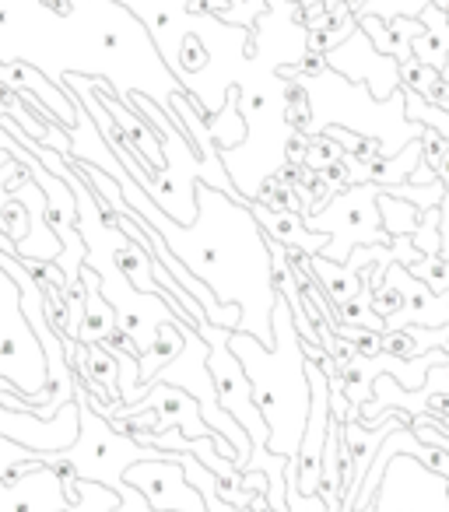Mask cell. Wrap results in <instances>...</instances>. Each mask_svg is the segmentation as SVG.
<instances>
[{
	"label": "cell",
	"instance_id": "ac0fdd59",
	"mask_svg": "<svg viewBox=\"0 0 449 512\" xmlns=\"http://www.w3.org/2000/svg\"><path fill=\"white\" fill-rule=\"evenodd\" d=\"M204 123H207V134H211V141L218 151L239 148V144L246 141V134H250V123H246V116L239 113V88H229V92H225V106L211 109V113L204 116Z\"/></svg>",
	"mask_w": 449,
	"mask_h": 512
},
{
	"label": "cell",
	"instance_id": "30bf717a",
	"mask_svg": "<svg viewBox=\"0 0 449 512\" xmlns=\"http://www.w3.org/2000/svg\"><path fill=\"white\" fill-rule=\"evenodd\" d=\"M78 428H81L78 397L60 407L53 418H36L32 411H11V407L0 404V435L25 442V446L39 449V453H60V449L74 446Z\"/></svg>",
	"mask_w": 449,
	"mask_h": 512
},
{
	"label": "cell",
	"instance_id": "d4e9b609",
	"mask_svg": "<svg viewBox=\"0 0 449 512\" xmlns=\"http://www.w3.org/2000/svg\"><path fill=\"white\" fill-rule=\"evenodd\" d=\"M400 306H404V295H400L393 285H386L383 281V285L372 288V309H376V316H383L386 320V316H393Z\"/></svg>",
	"mask_w": 449,
	"mask_h": 512
},
{
	"label": "cell",
	"instance_id": "5bb4252c",
	"mask_svg": "<svg viewBox=\"0 0 449 512\" xmlns=\"http://www.w3.org/2000/svg\"><path fill=\"white\" fill-rule=\"evenodd\" d=\"M253 218L260 221V228L267 232V239L281 242L285 249H295L302 256H316L327 249L330 235L327 232H309L306 218L299 211H288V207H267L260 200H250Z\"/></svg>",
	"mask_w": 449,
	"mask_h": 512
},
{
	"label": "cell",
	"instance_id": "7a4b0ae2",
	"mask_svg": "<svg viewBox=\"0 0 449 512\" xmlns=\"http://www.w3.org/2000/svg\"><path fill=\"white\" fill-rule=\"evenodd\" d=\"M229 348L243 362L246 376L253 383V397H257V407L267 421V449L288 456V460L299 456L313 390H309L306 348H302V334L295 327L285 292H278V306H274L271 348L246 330H232Z\"/></svg>",
	"mask_w": 449,
	"mask_h": 512
},
{
	"label": "cell",
	"instance_id": "277c9868",
	"mask_svg": "<svg viewBox=\"0 0 449 512\" xmlns=\"http://www.w3.org/2000/svg\"><path fill=\"white\" fill-rule=\"evenodd\" d=\"M386 186L376 183H351L348 190L334 193L330 204L320 211L306 214L309 232H327L330 242L320 256L334 260V264H348V256L355 246H393V235L383 228V214H379V193Z\"/></svg>",
	"mask_w": 449,
	"mask_h": 512
},
{
	"label": "cell",
	"instance_id": "d6986e66",
	"mask_svg": "<svg viewBox=\"0 0 449 512\" xmlns=\"http://www.w3.org/2000/svg\"><path fill=\"white\" fill-rule=\"evenodd\" d=\"M379 214H383V228L400 239V235H414L421 225V211L404 197H393L390 190L379 193Z\"/></svg>",
	"mask_w": 449,
	"mask_h": 512
},
{
	"label": "cell",
	"instance_id": "8992f818",
	"mask_svg": "<svg viewBox=\"0 0 449 512\" xmlns=\"http://www.w3.org/2000/svg\"><path fill=\"white\" fill-rule=\"evenodd\" d=\"M200 337L207 341L211 355H207V369L214 376V386H218V400L221 407L246 428V435L253 439V449H267V421L257 407V397H253V383L246 376L243 362L232 355L229 348V327H214L211 320L200 323L197 330Z\"/></svg>",
	"mask_w": 449,
	"mask_h": 512
},
{
	"label": "cell",
	"instance_id": "cb8c5ba5",
	"mask_svg": "<svg viewBox=\"0 0 449 512\" xmlns=\"http://www.w3.org/2000/svg\"><path fill=\"white\" fill-rule=\"evenodd\" d=\"M179 57L176 64L183 67V71H200V67L207 64V46L200 43L197 36H183V43H179Z\"/></svg>",
	"mask_w": 449,
	"mask_h": 512
},
{
	"label": "cell",
	"instance_id": "7c38bea8",
	"mask_svg": "<svg viewBox=\"0 0 449 512\" xmlns=\"http://www.w3.org/2000/svg\"><path fill=\"white\" fill-rule=\"evenodd\" d=\"M386 285H393L404 295V306L393 316H386V330H400V327H449V295H439L425 285L421 278H414L404 264H390L386 267Z\"/></svg>",
	"mask_w": 449,
	"mask_h": 512
},
{
	"label": "cell",
	"instance_id": "4fadbf2b",
	"mask_svg": "<svg viewBox=\"0 0 449 512\" xmlns=\"http://www.w3.org/2000/svg\"><path fill=\"white\" fill-rule=\"evenodd\" d=\"M0 512H71L64 477L46 463L11 481L0 477Z\"/></svg>",
	"mask_w": 449,
	"mask_h": 512
},
{
	"label": "cell",
	"instance_id": "4316f807",
	"mask_svg": "<svg viewBox=\"0 0 449 512\" xmlns=\"http://www.w3.org/2000/svg\"><path fill=\"white\" fill-rule=\"evenodd\" d=\"M439 179H442V186H446V197H442V204H439V235H449V151L439 165Z\"/></svg>",
	"mask_w": 449,
	"mask_h": 512
},
{
	"label": "cell",
	"instance_id": "44dd1931",
	"mask_svg": "<svg viewBox=\"0 0 449 512\" xmlns=\"http://www.w3.org/2000/svg\"><path fill=\"white\" fill-rule=\"evenodd\" d=\"M344 158V148H341V141H334V137L323 130V134H316V137H309V151H306V162L302 165H309V169H316V172H323L327 165H337Z\"/></svg>",
	"mask_w": 449,
	"mask_h": 512
},
{
	"label": "cell",
	"instance_id": "52a82bcc",
	"mask_svg": "<svg viewBox=\"0 0 449 512\" xmlns=\"http://www.w3.org/2000/svg\"><path fill=\"white\" fill-rule=\"evenodd\" d=\"M372 512H449V477L411 453H393L372 495Z\"/></svg>",
	"mask_w": 449,
	"mask_h": 512
},
{
	"label": "cell",
	"instance_id": "7402d4cb",
	"mask_svg": "<svg viewBox=\"0 0 449 512\" xmlns=\"http://www.w3.org/2000/svg\"><path fill=\"white\" fill-rule=\"evenodd\" d=\"M411 242L421 249V256H435L442 249V235H439V207H428L421 211V225L411 235Z\"/></svg>",
	"mask_w": 449,
	"mask_h": 512
},
{
	"label": "cell",
	"instance_id": "603a6c76",
	"mask_svg": "<svg viewBox=\"0 0 449 512\" xmlns=\"http://www.w3.org/2000/svg\"><path fill=\"white\" fill-rule=\"evenodd\" d=\"M446 151H449V137L442 134V130H435V127L421 130V162H425L428 169L439 172V165H442V158H446Z\"/></svg>",
	"mask_w": 449,
	"mask_h": 512
},
{
	"label": "cell",
	"instance_id": "f1b7e54d",
	"mask_svg": "<svg viewBox=\"0 0 449 512\" xmlns=\"http://www.w3.org/2000/svg\"><path fill=\"white\" fill-rule=\"evenodd\" d=\"M355 512H372V505H365V509H355Z\"/></svg>",
	"mask_w": 449,
	"mask_h": 512
},
{
	"label": "cell",
	"instance_id": "ffe728a7",
	"mask_svg": "<svg viewBox=\"0 0 449 512\" xmlns=\"http://www.w3.org/2000/svg\"><path fill=\"white\" fill-rule=\"evenodd\" d=\"M285 505L288 512H330L320 491H313V495L299 491V460L295 456L285 463Z\"/></svg>",
	"mask_w": 449,
	"mask_h": 512
},
{
	"label": "cell",
	"instance_id": "5b68a950",
	"mask_svg": "<svg viewBox=\"0 0 449 512\" xmlns=\"http://www.w3.org/2000/svg\"><path fill=\"white\" fill-rule=\"evenodd\" d=\"M0 376L18 386V393L29 400V411L39 393L50 386V362L22 309V288L4 267H0Z\"/></svg>",
	"mask_w": 449,
	"mask_h": 512
},
{
	"label": "cell",
	"instance_id": "83f0119b",
	"mask_svg": "<svg viewBox=\"0 0 449 512\" xmlns=\"http://www.w3.org/2000/svg\"><path fill=\"white\" fill-rule=\"evenodd\" d=\"M341 4H344V8H348L351 11V15H362V8H365V4H369V0H341Z\"/></svg>",
	"mask_w": 449,
	"mask_h": 512
},
{
	"label": "cell",
	"instance_id": "ba28073f",
	"mask_svg": "<svg viewBox=\"0 0 449 512\" xmlns=\"http://www.w3.org/2000/svg\"><path fill=\"white\" fill-rule=\"evenodd\" d=\"M127 484H134L155 512H207L200 488L186 481V470L179 463L176 449L162 460H141L127 467Z\"/></svg>",
	"mask_w": 449,
	"mask_h": 512
},
{
	"label": "cell",
	"instance_id": "3957f363",
	"mask_svg": "<svg viewBox=\"0 0 449 512\" xmlns=\"http://www.w3.org/2000/svg\"><path fill=\"white\" fill-rule=\"evenodd\" d=\"M78 414H81V428L74 446L60 449V453H43L46 467L57 470L64 481L71 477H81V481H99L106 488H113L120 495V509L116 512H144L148 502L144 495L127 484V467L141 460H162V456H172V449H158V446H144L134 435H123L113 428V421L102 418L99 411L88 400V390L78 383Z\"/></svg>",
	"mask_w": 449,
	"mask_h": 512
},
{
	"label": "cell",
	"instance_id": "e0dca14e",
	"mask_svg": "<svg viewBox=\"0 0 449 512\" xmlns=\"http://www.w3.org/2000/svg\"><path fill=\"white\" fill-rule=\"evenodd\" d=\"M302 264L313 271L316 285L327 292V299L334 302V306H344V302L351 299L355 292H362L365 285V274L351 271L348 264H334V260H327V256H302Z\"/></svg>",
	"mask_w": 449,
	"mask_h": 512
},
{
	"label": "cell",
	"instance_id": "2e32d148",
	"mask_svg": "<svg viewBox=\"0 0 449 512\" xmlns=\"http://www.w3.org/2000/svg\"><path fill=\"white\" fill-rule=\"evenodd\" d=\"M81 285H85V320H81V344H99L120 327L116 309L109 306V299L102 295V278L95 267H81Z\"/></svg>",
	"mask_w": 449,
	"mask_h": 512
},
{
	"label": "cell",
	"instance_id": "484cf974",
	"mask_svg": "<svg viewBox=\"0 0 449 512\" xmlns=\"http://www.w3.org/2000/svg\"><path fill=\"white\" fill-rule=\"evenodd\" d=\"M428 4H432V0H393L383 18H421V11H425Z\"/></svg>",
	"mask_w": 449,
	"mask_h": 512
},
{
	"label": "cell",
	"instance_id": "8fae6325",
	"mask_svg": "<svg viewBox=\"0 0 449 512\" xmlns=\"http://www.w3.org/2000/svg\"><path fill=\"white\" fill-rule=\"evenodd\" d=\"M141 411H155L158 414V425L151 428V435L165 432L169 425L179 428L186 439H197V435H218L204 418H200L197 397H193V393H186V390H179V386L162 383V379H155V383L148 386V393H144L137 404L120 407L113 418H134V414H141Z\"/></svg>",
	"mask_w": 449,
	"mask_h": 512
},
{
	"label": "cell",
	"instance_id": "9a60e30c",
	"mask_svg": "<svg viewBox=\"0 0 449 512\" xmlns=\"http://www.w3.org/2000/svg\"><path fill=\"white\" fill-rule=\"evenodd\" d=\"M0 81H4L8 88H15V92L36 95V99L43 102V106L50 109V113L57 116L64 127H74V123H78V99H74L71 88H67V92L53 88L50 81H46L43 74L36 71V67L25 64V60H15V64H0Z\"/></svg>",
	"mask_w": 449,
	"mask_h": 512
},
{
	"label": "cell",
	"instance_id": "6da1fadb",
	"mask_svg": "<svg viewBox=\"0 0 449 512\" xmlns=\"http://www.w3.org/2000/svg\"><path fill=\"white\" fill-rule=\"evenodd\" d=\"M113 179L120 183L123 204L162 232L165 246L179 256V264L197 281H204L221 306L243 309L239 330L271 348L278 281H274L271 239L253 218L250 200L229 197L197 179V218L193 225H179L137 186L127 169Z\"/></svg>",
	"mask_w": 449,
	"mask_h": 512
},
{
	"label": "cell",
	"instance_id": "9c48e42d",
	"mask_svg": "<svg viewBox=\"0 0 449 512\" xmlns=\"http://www.w3.org/2000/svg\"><path fill=\"white\" fill-rule=\"evenodd\" d=\"M327 64H330V71L341 74L351 85H365L372 99H379V102H386L400 88V60L379 53L362 29H355L337 50H330Z\"/></svg>",
	"mask_w": 449,
	"mask_h": 512
}]
</instances>
